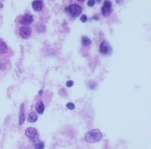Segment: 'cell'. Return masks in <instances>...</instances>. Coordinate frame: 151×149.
I'll list each match as a JSON object with an SVG mask.
<instances>
[{
  "label": "cell",
  "instance_id": "obj_1",
  "mask_svg": "<svg viewBox=\"0 0 151 149\" xmlns=\"http://www.w3.org/2000/svg\"><path fill=\"white\" fill-rule=\"evenodd\" d=\"M102 133L99 129H92L85 135L86 142L88 143H96L102 139Z\"/></svg>",
  "mask_w": 151,
  "mask_h": 149
},
{
  "label": "cell",
  "instance_id": "obj_2",
  "mask_svg": "<svg viewBox=\"0 0 151 149\" xmlns=\"http://www.w3.org/2000/svg\"><path fill=\"white\" fill-rule=\"evenodd\" d=\"M65 11L67 14V15L70 16L73 19H76L81 15L82 12H83V8L78 4L73 3L67 6L65 9Z\"/></svg>",
  "mask_w": 151,
  "mask_h": 149
},
{
  "label": "cell",
  "instance_id": "obj_3",
  "mask_svg": "<svg viewBox=\"0 0 151 149\" xmlns=\"http://www.w3.org/2000/svg\"><path fill=\"white\" fill-rule=\"evenodd\" d=\"M25 135L29 138L32 142H36L39 141L40 135L37 130L33 127H29L25 130Z\"/></svg>",
  "mask_w": 151,
  "mask_h": 149
},
{
  "label": "cell",
  "instance_id": "obj_4",
  "mask_svg": "<svg viewBox=\"0 0 151 149\" xmlns=\"http://www.w3.org/2000/svg\"><path fill=\"white\" fill-rule=\"evenodd\" d=\"M34 18L30 14H24L19 18V24L21 25L29 26L33 23Z\"/></svg>",
  "mask_w": 151,
  "mask_h": 149
},
{
  "label": "cell",
  "instance_id": "obj_5",
  "mask_svg": "<svg viewBox=\"0 0 151 149\" xmlns=\"http://www.w3.org/2000/svg\"><path fill=\"white\" fill-rule=\"evenodd\" d=\"M101 14L104 17H108L112 12V4L109 0H105L101 7Z\"/></svg>",
  "mask_w": 151,
  "mask_h": 149
},
{
  "label": "cell",
  "instance_id": "obj_6",
  "mask_svg": "<svg viewBox=\"0 0 151 149\" xmlns=\"http://www.w3.org/2000/svg\"><path fill=\"white\" fill-rule=\"evenodd\" d=\"M19 36L23 39H28L32 35V28L28 26L23 25L19 28Z\"/></svg>",
  "mask_w": 151,
  "mask_h": 149
},
{
  "label": "cell",
  "instance_id": "obj_7",
  "mask_svg": "<svg viewBox=\"0 0 151 149\" xmlns=\"http://www.w3.org/2000/svg\"><path fill=\"white\" fill-rule=\"evenodd\" d=\"M99 52L103 55H107V54H110L111 53V48L110 44L106 41H102L100 44Z\"/></svg>",
  "mask_w": 151,
  "mask_h": 149
},
{
  "label": "cell",
  "instance_id": "obj_8",
  "mask_svg": "<svg viewBox=\"0 0 151 149\" xmlns=\"http://www.w3.org/2000/svg\"><path fill=\"white\" fill-rule=\"evenodd\" d=\"M42 0H35L32 2V8L35 11H41L43 9Z\"/></svg>",
  "mask_w": 151,
  "mask_h": 149
},
{
  "label": "cell",
  "instance_id": "obj_9",
  "mask_svg": "<svg viewBox=\"0 0 151 149\" xmlns=\"http://www.w3.org/2000/svg\"><path fill=\"white\" fill-rule=\"evenodd\" d=\"M25 120V114H24V104L22 103L20 107V113H19V125H23Z\"/></svg>",
  "mask_w": 151,
  "mask_h": 149
},
{
  "label": "cell",
  "instance_id": "obj_10",
  "mask_svg": "<svg viewBox=\"0 0 151 149\" xmlns=\"http://www.w3.org/2000/svg\"><path fill=\"white\" fill-rule=\"evenodd\" d=\"M35 109H36V111H37V113H39V114H43L44 112V109H45L43 101H38L37 102V103H36Z\"/></svg>",
  "mask_w": 151,
  "mask_h": 149
},
{
  "label": "cell",
  "instance_id": "obj_11",
  "mask_svg": "<svg viewBox=\"0 0 151 149\" xmlns=\"http://www.w3.org/2000/svg\"><path fill=\"white\" fill-rule=\"evenodd\" d=\"M37 120V114L35 111L33 112H31V113L29 114V116H28V121L30 123H35V122Z\"/></svg>",
  "mask_w": 151,
  "mask_h": 149
},
{
  "label": "cell",
  "instance_id": "obj_12",
  "mask_svg": "<svg viewBox=\"0 0 151 149\" xmlns=\"http://www.w3.org/2000/svg\"><path fill=\"white\" fill-rule=\"evenodd\" d=\"M8 51L7 45L5 43V42L0 41V53H5Z\"/></svg>",
  "mask_w": 151,
  "mask_h": 149
},
{
  "label": "cell",
  "instance_id": "obj_13",
  "mask_svg": "<svg viewBox=\"0 0 151 149\" xmlns=\"http://www.w3.org/2000/svg\"><path fill=\"white\" fill-rule=\"evenodd\" d=\"M91 42H92V41H91V40L88 38V37H86V36L82 37V43L83 44V46H88L91 44Z\"/></svg>",
  "mask_w": 151,
  "mask_h": 149
},
{
  "label": "cell",
  "instance_id": "obj_14",
  "mask_svg": "<svg viewBox=\"0 0 151 149\" xmlns=\"http://www.w3.org/2000/svg\"><path fill=\"white\" fill-rule=\"evenodd\" d=\"M34 147H35V148L41 149V148H44V143H43L42 142H39V141H37V142H35Z\"/></svg>",
  "mask_w": 151,
  "mask_h": 149
},
{
  "label": "cell",
  "instance_id": "obj_15",
  "mask_svg": "<svg viewBox=\"0 0 151 149\" xmlns=\"http://www.w3.org/2000/svg\"><path fill=\"white\" fill-rule=\"evenodd\" d=\"M96 4V1L95 0H88V2H87V5H88V7H93Z\"/></svg>",
  "mask_w": 151,
  "mask_h": 149
},
{
  "label": "cell",
  "instance_id": "obj_16",
  "mask_svg": "<svg viewBox=\"0 0 151 149\" xmlns=\"http://www.w3.org/2000/svg\"><path fill=\"white\" fill-rule=\"evenodd\" d=\"M66 107L68 109H70V110H74L75 109V105H74V103H66Z\"/></svg>",
  "mask_w": 151,
  "mask_h": 149
},
{
  "label": "cell",
  "instance_id": "obj_17",
  "mask_svg": "<svg viewBox=\"0 0 151 149\" xmlns=\"http://www.w3.org/2000/svg\"><path fill=\"white\" fill-rule=\"evenodd\" d=\"M80 20H81L82 22L85 23L87 21V17L86 15H82L81 18H80Z\"/></svg>",
  "mask_w": 151,
  "mask_h": 149
},
{
  "label": "cell",
  "instance_id": "obj_18",
  "mask_svg": "<svg viewBox=\"0 0 151 149\" xmlns=\"http://www.w3.org/2000/svg\"><path fill=\"white\" fill-rule=\"evenodd\" d=\"M73 85V81H68L66 82V86L68 87V88H71Z\"/></svg>",
  "mask_w": 151,
  "mask_h": 149
},
{
  "label": "cell",
  "instance_id": "obj_19",
  "mask_svg": "<svg viewBox=\"0 0 151 149\" xmlns=\"http://www.w3.org/2000/svg\"><path fill=\"white\" fill-rule=\"evenodd\" d=\"M116 2L118 4H122V0H116Z\"/></svg>",
  "mask_w": 151,
  "mask_h": 149
},
{
  "label": "cell",
  "instance_id": "obj_20",
  "mask_svg": "<svg viewBox=\"0 0 151 149\" xmlns=\"http://www.w3.org/2000/svg\"><path fill=\"white\" fill-rule=\"evenodd\" d=\"M77 1L79 2H85L86 0H77Z\"/></svg>",
  "mask_w": 151,
  "mask_h": 149
},
{
  "label": "cell",
  "instance_id": "obj_21",
  "mask_svg": "<svg viewBox=\"0 0 151 149\" xmlns=\"http://www.w3.org/2000/svg\"><path fill=\"white\" fill-rule=\"evenodd\" d=\"M95 1H96V2H97V3H100L101 0H95Z\"/></svg>",
  "mask_w": 151,
  "mask_h": 149
}]
</instances>
